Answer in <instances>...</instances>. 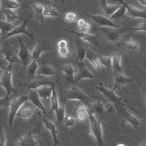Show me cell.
Here are the masks:
<instances>
[{
    "instance_id": "obj_30",
    "label": "cell",
    "mask_w": 146,
    "mask_h": 146,
    "mask_svg": "<svg viewBox=\"0 0 146 146\" xmlns=\"http://www.w3.org/2000/svg\"><path fill=\"white\" fill-rule=\"evenodd\" d=\"M56 72L51 67L49 66L44 65L40 68H38L36 74L46 76L54 75Z\"/></svg>"
},
{
    "instance_id": "obj_12",
    "label": "cell",
    "mask_w": 146,
    "mask_h": 146,
    "mask_svg": "<svg viewBox=\"0 0 146 146\" xmlns=\"http://www.w3.org/2000/svg\"><path fill=\"white\" fill-rule=\"evenodd\" d=\"M82 14L91 18L96 24V25L98 26L114 28H119L121 27L115 24L104 16L100 15H92L85 13H82Z\"/></svg>"
},
{
    "instance_id": "obj_34",
    "label": "cell",
    "mask_w": 146,
    "mask_h": 146,
    "mask_svg": "<svg viewBox=\"0 0 146 146\" xmlns=\"http://www.w3.org/2000/svg\"><path fill=\"white\" fill-rule=\"evenodd\" d=\"M3 7L2 9H15L18 8L21 4H19L16 1L4 0L1 1Z\"/></svg>"
},
{
    "instance_id": "obj_49",
    "label": "cell",
    "mask_w": 146,
    "mask_h": 146,
    "mask_svg": "<svg viewBox=\"0 0 146 146\" xmlns=\"http://www.w3.org/2000/svg\"><path fill=\"white\" fill-rule=\"evenodd\" d=\"M9 62L5 58H3L1 55L0 56V68L4 70H5L9 65Z\"/></svg>"
},
{
    "instance_id": "obj_53",
    "label": "cell",
    "mask_w": 146,
    "mask_h": 146,
    "mask_svg": "<svg viewBox=\"0 0 146 146\" xmlns=\"http://www.w3.org/2000/svg\"><path fill=\"white\" fill-rule=\"evenodd\" d=\"M139 146H146V141H143L140 145Z\"/></svg>"
},
{
    "instance_id": "obj_37",
    "label": "cell",
    "mask_w": 146,
    "mask_h": 146,
    "mask_svg": "<svg viewBox=\"0 0 146 146\" xmlns=\"http://www.w3.org/2000/svg\"><path fill=\"white\" fill-rule=\"evenodd\" d=\"M43 15L44 16H50L55 17L59 16V14L55 9L50 5H46L43 9Z\"/></svg>"
},
{
    "instance_id": "obj_10",
    "label": "cell",
    "mask_w": 146,
    "mask_h": 146,
    "mask_svg": "<svg viewBox=\"0 0 146 146\" xmlns=\"http://www.w3.org/2000/svg\"><path fill=\"white\" fill-rule=\"evenodd\" d=\"M32 16L31 14L28 18H23L21 25L16 27L11 31L9 32L5 36L3 37V39H5L13 35L20 34H23L27 35L30 39L33 40L34 39V34L33 32H29L26 29V27L29 23Z\"/></svg>"
},
{
    "instance_id": "obj_43",
    "label": "cell",
    "mask_w": 146,
    "mask_h": 146,
    "mask_svg": "<svg viewBox=\"0 0 146 146\" xmlns=\"http://www.w3.org/2000/svg\"><path fill=\"white\" fill-rule=\"evenodd\" d=\"M63 121L67 127H73L75 125V120L74 117L70 115L65 116Z\"/></svg>"
},
{
    "instance_id": "obj_9",
    "label": "cell",
    "mask_w": 146,
    "mask_h": 146,
    "mask_svg": "<svg viewBox=\"0 0 146 146\" xmlns=\"http://www.w3.org/2000/svg\"><path fill=\"white\" fill-rule=\"evenodd\" d=\"M20 45V49L18 53V56L20 59L21 64L23 67L28 66L32 61V56L28 51V47L29 43L25 45L23 42L21 36L18 35L17 36Z\"/></svg>"
},
{
    "instance_id": "obj_3",
    "label": "cell",
    "mask_w": 146,
    "mask_h": 146,
    "mask_svg": "<svg viewBox=\"0 0 146 146\" xmlns=\"http://www.w3.org/2000/svg\"><path fill=\"white\" fill-rule=\"evenodd\" d=\"M91 24L98 29L108 41L116 45L119 42L120 39L123 34L127 31H130V28L121 27L119 28H114L99 27L93 23H91Z\"/></svg>"
},
{
    "instance_id": "obj_26",
    "label": "cell",
    "mask_w": 146,
    "mask_h": 146,
    "mask_svg": "<svg viewBox=\"0 0 146 146\" xmlns=\"http://www.w3.org/2000/svg\"><path fill=\"white\" fill-rule=\"evenodd\" d=\"M98 57L97 54L90 50H86V58L90 61L96 70L100 71V66L97 60Z\"/></svg>"
},
{
    "instance_id": "obj_46",
    "label": "cell",
    "mask_w": 146,
    "mask_h": 146,
    "mask_svg": "<svg viewBox=\"0 0 146 146\" xmlns=\"http://www.w3.org/2000/svg\"><path fill=\"white\" fill-rule=\"evenodd\" d=\"M6 137L2 125L0 123V146H5Z\"/></svg>"
},
{
    "instance_id": "obj_51",
    "label": "cell",
    "mask_w": 146,
    "mask_h": 146,
    "mask_svg": "<svg viewBox=\"0 0 146 146\" xmlns=\"http://www.w3.org/2000/svg\"><path fill=\"white\" fill-rule=\"evenodd\" d=\"M85 118V116L84 113H79L77 115V118L80 121H83Z\"/></svg>"
},
{
    "instance_id": "obj_11",
    "label": "cell",
    "mask_w": 146,
    "mask_h": 146,
    "mask_svg": "<svg viewBox=\"0 0 146 146\" xmlns=\"http://www.w3.org/2000/svg\"><path fill=\"white\" fill-rule=\"evenodd\" d=\"M116 45L131 58L137 54L139 44L137 42L130 41L119 42Z\"/></svg>"
},
{
    "instance_id": "obj_40",
    "label": "cell",
    "mask_w": 146,
    "mask_h": 146,
    "mask_svg": "<svg viewBox=\"0 0 146 146\" xmlns=\"http://www.w3.org/2000/svg\"><path fill=\"white\" fill-rule=\"evenodd\" d=\"M77 24L80 30L82 31V32H86L91 27L90 23L82 18L78 20Z\"/></svg>"
},
{
    "instance_id": "obj_55",
    "label": "cell",
    "mask_w": 146,
    "mask_h": 146,
    "mask_svg": "<svg viewBox=\"0 0 146 146\" xmlns=\"http://www.w3.org/2000/svg\"><path fill=\"white\" fill-rule=\"evenodd\" d=\"M1 0H0V13H2L1 8Z\"/></svg>"
},
{
    "instance_id": "obj_42",
    "label": "cell",
    "mask_w": 146,
    "mask_h": 146,
    "mask_svg": "<svg viewBox=\"0 0 146 146\" xmlns=\"http://www.w3.org/2000/svg\"><path fill=\"white\" fill-rule=\"evenodd\" d=\"M75 106L72 108L74 112H78L79 113H84L86 112V108L84 104L81 102L78 101L74 102Z\"/></svg>"
},
{
    "instance_id": "obj_8",
    "label": "cell",
    "mask_w": 146,
    "mask_h": 146,
    "mask_svg": "<svg viewBox=\"0 0 146 146\" xmlns=\"http://www.w3.org/2000/svg\"><path fill=\"white\" fill-rule=\"evenodd\" d=\"M28 100V96L21 95L19 98H17L16 96L14 97L11 100L9 106L10 112L8 118L9 125L12 126L14 118L18 110L22 105Z\"/></svg>"
},
{
    "instance_id": "obj_47",
    "label": "cell",
    "mask_w": 146,
    "mask_h": 146,
    "mask_svg": "<svg viewBox=\"0 0 146 146\" xmlns=\"http://www.w3.org/2000/svg\"><path fill=\"white\" fill-rule=\"evenodd\" d=\"M146 31V20L145 19L143 22L141 24L138 25L135 28H130V31Z\"/></svg>"
},
{
    "instance_id": "obj_19",
    "label": "cell",
    "mask_w": 146,
    "mask_h": 146,
    "mask_svg": "<svg viewBox=\"0 0 146 146\" xmlns=\"http://www.w3.org/2000/svg\"><path fill=\"white\" fill-rule=\"evenodd\" d=\"M41 120L45 125L46 129L49 130L52 134L54 141V146L61 145L60 142L57 138L56 134L58 133V132L56 129L55 125L50 121L45 116L42 117Z\"/></svg>"
},
{
    "instance_id": "obj_48",
    "label": "cell",
    "mask_w": 146,
    "mask_h": 146,
    "mask_svg": "<svg viewBox=\"0 0 146 146\" xmlns=\"http://www.w3.org/2000/svg\"><path fill=\"white\" fill-rule=\"evenodd\" d=\"M58 53L61 57H67L70 54V51L67 48H59Z\"/></svg>"
},
{
    "instance_id": "obj_2",
    "label": "cell",
    "mask_w": 146,
    "mask_h": 146,
    "mask_svg": "<svg viewBox=\"0 0 146 146\" xmlns=\"http://www.w3.org/2000/svg\"><path fill=\"white\" fill-rule=\"evenodd\" d=\"M60 100L66 102L68 100H76L87 106L90 104L91 99L85 94L81 90L73 85L69 90H61L60 92Z\"/></svg>"
},
{
    "instance_id": "obj_50",
    "label": "cell",
    "mask_w": 146,
    "mask_h": 146,
    "mask_svg": "<svg viewBox=\"0 0 146 146\" xmlns=\"http://www.w3.org/2000/svg\"><path fill=\"white\" fill-rule=\"evenodd\" d=\"M68 45V42L64 39H62L59 40L57 43V46L58 48V49L67 48Z\"/></svg>"
},
{
    "instance_id": "obj_18",
    "label": "cell",
    "mask_w": 146,
    "mask_h": 146,
    "mask_svg": "<svg viewBox=\"0 0 146 146\" xmlns=\"http://www.w3.org/2000/svg\"><path fill=\"white\" fill-rule=\"evenodd\" d=\"M30 93L28 96V99L35 106L41 110L44 116L47 117V114L46 111V108L43 105L39 99V97L37 93V91H32L29 90Z\"/></svg>"
},
{
    "instance_id": "obj_44",
    "label": "cell",
    "mask_w": 146,
    "mask_h": 146,
    "mask_svg": "<svg viewBox=\"0 0 146 146\" xmlns=\"http://www.w3.org/2000/svg\"><path fill=\"white\" fill-rule=\"evenodd\" d=\"M78 17V14L74 12H69L66 13L64 15L65 20L68 22L75 21Z\"/></svg>"
},
{
    "instance_id": "obj_16",
    "label": "cell",
    "mask_w": 146,
    "mask_h": 146,
    "mask_svg": "<svg viewBox=\"0 0 146 146\" xmlns=\"http://www.w3.org/2000/svg\"><path fill=\"white\" fill-rule=\"evenodd\" d=\"M35 106L31 102L27 101L25 102L21 106L15 116L23 119H27L31 117L33 114Z\"/></svg>"
},
{
    "instance_id": "obj_6",
    "label": "cell",
    "mask_w": 146,
    "mask_h": 146,
    "mask_svg": "<svg viewBox=\"0 0 146 146\" xmlns=\"http://www.w3.org/2000/svg\"><path fill=\"white\" fill-rule=\"evenodd\" d=\"M102 116L99 119H96L93 115L89 116L91 131L96 140L98 146H103L102 130L101 123Z\"/></svg>"
},
{
    "instance_id": "obj_45",
    "label": "cell",
    "mask_w": 146,
    "mask_h": 146,
    "mask_svg": "<svg viewBox=\"0 0 146 146\" xmlns=\"http://www.w3.org/2000/svg\"><path fill=\"white\" fill-rule=\"evenodd\" d=\"M14 97L5 96L3 98H0V109L6 108L9 106L11 100Z\"/></svg>"
},
{
    "instance_id": "obj_38",
    "label": "cell",
    "mask_w": 146,
    "mask_h": 146,
    "mask_svg": "<svg viewBox=\"0 0 146 146\" xmlns=\"http://www.w3.org/2000/svg\"><path fill=\"white\" fill-rule=\"evenodd\" d=\"M36 59H34L29 65L25 67L27 70L28 74L29 75H33L35 74L38 68V66L36 62Z\"/></svg>"
},
{
    "instance_id": "obj_20",
    "label": "cell",
    "mask_w": 146,
    "mask_h": 146,
    "mask_svg": "<svg viewBox=\"0 0 146 146\" xmlns=\"http://www.w3.org/2000/svg\"><path fill=\"white\" fill-rule=\"evenodd\" d=\"M100 6L103 13L107 17L110 16L113 14L120 7L121 5H108L106 0L100 1Z\"/></svg>"
},
{
    "instance_id": "obj_7",
    "label": "cell",
    "mask_w": 146,
    "mask_h": 146,
    "mask_svg": "<svg viewBox=\"0 0 146 146\" xmlns=\"http://www.w3.org/2000/svg\"><path fill=\"white\" fill-rule=\"evenodd\" d=\"M18 50L15 47L11 45L6 40L0 50V53L4 54L5 56V59L11 65L15 63L21 64L18 56Z\"/></svg>"
},
{
    "instance_id": "obj_35",
    "label": "cell",
    "mask_w": 146,
    "mask_h": 146,
    "mask_svg": "<svg viewBox=\"0 0 146 146\" xmlns=\"http://www.w3.org/2000/svg\"><path fill=\"white\" fill-rule=\"evenodd\" d=\"M16 146H33L32 138L28 136H25L19 138L16 142Z\"/></svg>"
},
{
    "instance_id": "obj_31",
    "label": "cell",
    "mask_w": 146,
    "mask_h": 146,
    "mask_svg": "<svg viewBox=\"0 0 146 146\" xmlns=\"http://www.w3.org/2000/svg\"><path fill=\"white\" fill-rule=\"evenodd\" d=\"M16 27L7 21H0V30L3 37L5 36L11 30L14 29Z\"/></svg>"
},
{
    "instance_id": "obj_1",
    "label": "cell",
    "mask_w": 146,
    "mask_h": 146,
    "mask_svg": "<svg viewBox=\"0 0 146 146\" xmlns=\"http://www.w3.org/2000/svg\"><path fill=\"white\" fill-rule=\"evenodd\" d=\"M96 88L99 90L110 102L113 104L118 113L123 108L128 107L131 110L135 112L134 109L129 106L125 104L124 102L126 100L117 96L113 91L109 90L103 86V84L100 82L99 86L96 87Z\"/></svg>"
},
{
    "instance_id": "obj_22",
    "label": "cell",
    "mask_w": 146,
    "mask_h": 146,
    "mask_svg": "<svg viewBox=\"0 0 146 146\" xmlns=\"http://www.w3.org/2000/svg\"><path fill=\"white\" fill-rule=\"evenodd\" d=\"M123 115L126 121L133 127L137 128L142 123L140 122L137 119L129 113L125 108L122 109L120 112Z\"/></svg>"
},
{
    "instance_id": "obj_25",
    "label": "cell",
    "mask_w": 146,
    "mask_h": 146,
    "mask_svg": "<svg viewBox=\"0 0 146 146\" xmlns=\"http://www.w3.org/2000/svg\"><path fill=\"white\" fill-rule=\"evenodd\" d=\"M87 106L89 107L94 113L97 114H104L108 113L106 111V109H105L104 107V103L101 101H98L94 103L90 104Z\"/></svg>"
},
{
    "instance_id": "obj_57",
    "label": "cell",
    "mask_w": 146,
    "mask_h": 146,
    "mask_svg": "<svg viewBox=\"0 0 146 146\" xmlns=\"http://www.w3.org/2000/svg\"><path fill=\"white\" fill-rule=\"evenodd\" d=\"M2 36V34L1 33H0V36Z\"/></svg>"
},
{
    "instance_id": "obj_32",
    "label": "cell",
    "mask_w": 146,
    "mask_h": 146,
    "mask_svg": "<svg viewBox=\"0 0 146 146\" xmlns=\"http://www.w3.org/2000/svg\"><path fill=\"white\" fill-rule=\"evenodd\" d=\"M47 50L37 42L32 52L31 60L34 59L37 60L42 52Z\"/></svg>"
},
{
    "instance_id": "obj_28",
    "label": "cell",
    "mask_w": 146,
    "mask_h": 146,
    "mask_svg": "<svg viewBox=\"0 0 146 146\" xmlns=\"http://www.w3.org/2000/svg\"><path fill=\"white\" fill-rule=\"evenodd\" d=\"M2 13L5 15L6 17L7 22L10 23L15 21L17 19H19L22 21L23 19V18L17 16L16 13L12 9H1Z\"/></svg>"
},
{
    "instance_id": "obj_15",
    "label": "cell",
    "mask_w": 146,
    "mask_h": 146,
    "mask_svg": "<svg viewBox=\"0 0 146 146\" xmlns=\"http://www.w3.org/2000/svg\"><path fill=\"white\" fill-rule=\"evenodd\" d=\"M120 4L125 6L126 11L127 15L133 18H141L144 20L146 18V11L132 7L125 3L123 0L117 1Z\"/></svg>"
},
{
    "instance_id": "obj_5",
    "label": "cell",
    "mask_w": 146,
    "mask_h": 146,
    "mask_svg": "<svg viewBox=\"0 0 146 146\" xmlns=\"http://www.w3.org/2000/svg\"><path fill=\"white\" fill-rule=\"evenodd\" d=\"M13 65L10 64L5 70L2 75L0 80V86L4 87L6 92V96H9L11 93L16 96L17 90L12 86L11 82V75Z\"/></svg>"
},
{
    "instance_id": "obj_52",
    "label": "cell",
    "mask_w": 146,
    "mask_h": 146,
    "mask_svg": "<svg viewBox=\"0 0 146 146\" xmlns=\"http://www.w3.org/2000/svg\"><path fill=\"white\" fill-rule=\"evenodd\" d=\"M141 5L145 6L146 5V0H137Z\"/></svg>"
},
{
    "instance_id": "obj_14",
    "label": "cell",
    "mask_w": 146,
    "mask_h": 146,
    "mask_svg": "<svg viewBox=\"0 0 146 146\" xmlns=\"http://www.w3.org/2000/svg\"><path fill=\"white\" fill-rule=\"evenodd\" d=\"M64 31L74 34L77 36L83 38L84 40L87 41L91 44L101 48V45L99 40V33L95 35H92L86 33V32H78L75 31L66 29H65Z\"/></svg>"
},
{
    "instance_id": "obj_33",
    "label": "cell",
    "mask_w": 146,
    "mask_h": 146,
    "mask_svg": "<svg viewBox=\"0 0 146 146\" xmlns=\"http://www.w3.org/2000/svg\"><path fill=\"white\" fill-rule=\"evenodd\" d=\"M126 9L124 6L121 5L119 8L110 17L111 19L118 20L124 18Z\"/></svg>"
},
{
    "instance_id": "obj_56",
    "label": "cell",
    "mask_w": 146,
    "mask_h": 146,
    "mask_svg": "<svg viewBox=\"0 0 146 146\" xmlns=\"http://www.w3.org/2000/svg\"><path fill=\"white\" fill-rule=\"evenodd\" d=\"M2 48V46L0 45V50Z\"/></svg>"
},
{
    "instance_id": "obj_27",
    "label": "cell",
    "mask_w": 146,
    "mask_h": 146,
    "mask_svg": "<svg viewBox=\"0 0 146 146\" xmlns=\"http://www.w3.org/2000/svg\"><path fill=\"white\" fill-rule=\"evenodd\" d=\"M56 69L64 72L70 79L72 82L73 81L74 74L76 71L71 64H66Z\"/></svg>"
},
{
    "instance_id": "obj_54",
    "label": "cell",
    "mask_w": 146,
    "mask_h": 146,
    "mask_svg": "<svg viewBox=\"0 0 146 146\" xmlns=\"http://www.w3.org/2000/svg\"><path fill=\"white\" fill-rule=\"evenodd\" d=\"M117 146H126L125 145L123 144L122 143H120L118 144Z\"/></svg>"
},
{
    "instance_id": "obj_23",
    "label": "cell",
    "mask_w": 146,
    "mask_h": 146,
    "mask_svg": "<svg viewBox=\"0 0 146 146\" xmlns=\"http://www.w3.org/2000/svg\"><path fill=\"white\" fill-rule=\"evenodd\" d=\"M32 5L36 18L35 25V27L38 22H40L42 25L43 23L44 17L43 15L44 8L41 5L38 3H33Z\"/></svg>"
},
{
    "instance_id": "obj_17",
    "label": "cell",
    "mask_w": 146,
    "mask_h": 146,
    "mask_svg": "<svg viewBox=\"0 0 146 146\" xmlns=\"http://www.w3.org/2000/svg\"><path fill=\"white\" fill-rule=\"evenodd\" d=\"M136 79L127 77L123 74L117 73L115 78L114 86L111 90L113 91L117 89H118L124 85L133 83Z\"/></svg>"
},
{
    "instance_id": "obj_41",
    "label": "cell",
    "mask_w": 146,
    "mask_h": 146,
    "mask_svg": "<svg viewBox=\"0 0 146 146\" xmlns=\"http://www.w3.org/2000/svg\"><path fill=\"white\" fill-rule=\"evenodd\" d=\"M86 50L82 46H79L77 51L76 58L75 60H78L82 62L83 60L86 57Z\"/></svg>"
},
{
    "instance_id": "obj_39",
    "label": "cell",
    "mask_w": 146,
    "mask_h": 146,
    "mask_svg": "<svg viewBox=\"0 0 146 146\" xmlns=\"http://www.w3.org/2000/svg\"><path fill=\"white\" fill-rule=\"evenodd\" d=\"M65 102H63L59 106L58 110L55 113L56 119L59 122L63 121L65 117Z\"/></svg>"
},
{
    "instance_id": "obj_13",
    "label": "cell",
    "mask_w": 146,
    "mask_h": 146,
    "mask_svg": "<svg viewBox=\"0 0 146 146\" xmlns=\"http://www.w3.org/2000/svg\"><path fill=\"white\" fill-rule=\"evenodd\" d=\"M75 62L78 64V71L72 82V85L76 86L78 82L82 79L92 78H94V75L90 72L83 62H81L77 60H75Z\"/></svg>"
},
{
    "instance_id": "obj_4",
    "label": "cell",
    "mask_w": 146,
    "mask_h": 146,
    "mask_svg": "<svg viewBox=\"0 0 146 146\" xmlns=\"http://www.w3.org/2000/svg\"><path fill=\"white\" fill-rule=\"evenodd\" d=\"M54 83L46 76L38 75L37 76L28 80L26 82L20 84L17 86L25 88L27 91L31 89H36L41 86L47 85L52 86Z\"/></svg>"
},
{
    "instance_id": "obj_36",
    "label": "cell",
    "mask_w": 146,
    "mask_h": 146,
    "mask_svg": "<svg viewBox=\"0 0 146 146\" xmlns=\"http://www.w3.org/2000/svg\"><path fill=\"white\" fill-rule=\"evenodd\" d=\"M99 59L101 64L104 66L107 70V73L112 69V61L111 58L100 55Z\"/></svg>"
},
{
    "instance_id": "obj_24",
    "label": "cell",
    "mask_w": 146,
    "mask_h": 146,
    "mask_svg": "<svg viewBox=\"0 0 146 146\" xmlns=\"http://www.w3.org/2000/svg\"><path fill=\"white\" fill-rule=\"evenodd\" d=\"M111 55L112 69L117 73L123 74V67L120 64L121 54L118 53H112Z\"/></svg>"
},
{
    "instance_id": "obj_21",
    "label": "cell",
    "mask_w": 146,
    "mask_h": 146,
    "mask_svg": "<svg viewBox=\"0 0 146 146\" xmlns=\"http://www.w3.org/2000/svg\"><path fill=\"white\" fill-rule=\"evenodd\" d=\"M59 78H58L54 84L51 86L48 87L46 85L43 86V87L37 91V93L39 97L45 100H49L50 98L53 88L58 81Z\"/></svg>"
},
{
    "instance_id": "obj_29",
    "label": "cell",
    "mask_w": 146,
    "mask_h": 146,
    "mask_svg": "<svg viewBox=\"0 0 146 146\" xmlns=\"http://www.w3.org/2000/svg\"><path fill=\"white\" fill-rule=\"evenodd\" d=\"M55 86L53 87L52 94L50 97L51 108L50 111L48 112V114L51 113L53 111H54L56 113L59 107L57 93L55 88Z\"/></svg>"
}]
</instances>
